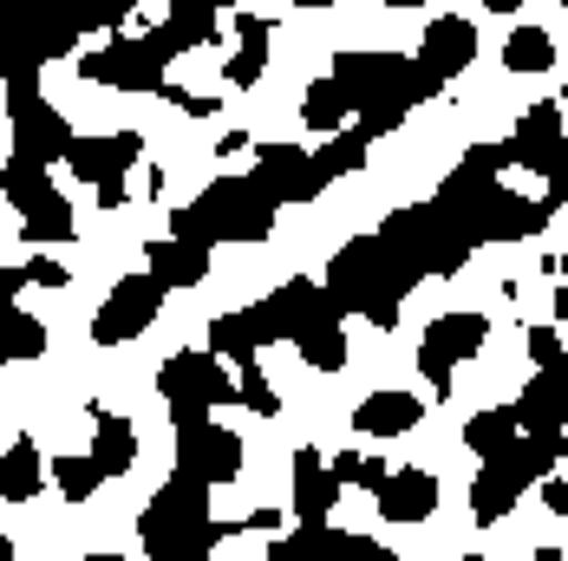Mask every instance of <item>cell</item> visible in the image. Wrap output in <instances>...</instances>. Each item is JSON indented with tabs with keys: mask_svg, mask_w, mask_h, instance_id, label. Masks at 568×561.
<instances>
[{
	"mask_svg": "<svg viewBox=\"0 0 568 561\" xmlns=\"http://www.w3.org/2000/svg\"><path fill=\"white\" fill-rule=\"evenodd\" d=\"M504 170H510V144H470L457 157V170L438 183V196H432V210H445L470 235V248H484V242H529L556 216L542 196L504 190Z\"/></svg>",
	"mask_w": 568,
	"mask_h": 561,
	"instance_id": "1",
	"label": "cell"
},
{
	"mask_svg": "<svg viewBox=\"0 0 568 561\" xmlns=\"http://www.w3.org/2000/svg\"><path fill=\"white\" fill-rule=\"evenodd\" d=\"M242 529H282V516L275 509H255L248 522H216L210 516V490L196 477H183V470L138 516V536H144V555L151 561H210L216 542L223 536H242Z\"/></svg>",
	"mask_w": 568,
	"mask_h": 561,
	"instance_id": "2",
	"label": "cell"
},
{
	"mask_svg": "<svg viewBox=\"0 0 568 561\" xmlns=\"http://www.w3.org/2000/svg\"><path fill=\"white\" fill-rule=\"evenodd\" d=\"M327 79L346 92V105H353V131H359L366 144L393 137L398 124H405V112L432 99L425 79H418V65H412L405 53H341Z\"/></svg>",
	"mask_w": 568,
	"mask_h": 561,
	"instance_id": "3",
	"label": "cell"
},
{
	"mask_svg": "<svg viewBox=\"0 0 568 561\" xmlns=\"http://www.w3.org/2000/svg\"><path fill=\"white\" fill-rule=\"evenodd\" d=\"M321 287L341 300V314H359L366 327L393 334L398 307H405V294L418 287V275L398 262L379 235H353V242L334 248V262H327V280H321Z\"/></svg>",
	"mask_w": 568,
	"mask_h": 561,
	"instance_id": "4",
	"label": "cell"
},
{
	"mask_svg": "<svg viewBox=\"0 0 568 561\" xmlns=\"http://www.w3.org/2000/svg\"><path fill=\"white\" fill-rule=\"evenodd\" d=\"M176 242L216 248V242H268L275 235V203L248 183V176H216L203 196H190L171 216Z\"/></svg>",
	"mask_w": 568,
	"mask_h": 561,
	"instance_id": "5",
	"label": "cell"
},
{
	"mask_svg": "<svg viewBox=\"0 0 568 561\" xmlns=\"http://www.w3.org/2000/svg\"><path fill=\"white\" fill-rule=\"evenodd\" d=\"M373 235H379L418 280H452V275H464V262L477 255L470 235H464L445 210H432V203H405V210H393Z\"/></svg>",
	"mask_w": 568,
	"mask_h": 561,
	"instance_id": "6",
	"label": "cell"
},
{
	"mask_svg": "<svg viewBox=\"0 0 568 561\" xmlns=\"http://www.w3.org/2000/svg\"><path fill=\"white\" fill-rule=\"evenodd\" d=\"M275 300H282L287 314V339H294V353L314 366V373H341L346 366V314L341 300L321 287V280L307 275H287L275 287Z\"/></svg>",
	"mask_w": 568,
	"mask_h": 561,
	"instance_id": "7",
	"label": "cell"
},
{
	"mask_svg": "<svg viewBox=\"0 0 568 561\" xmlns=\"http://www.w3.org/2000/svg\"><path fill=\"white\" fill-rule=\"evenodd\" d=\"M0 190H7V203H13V216H20V235H27V242H72V235H79V216H72V203L53 190L47 164L7 157Z\"/></svg>",
	"mask_w": 568,
	"mask_h": 561,
	"instance_id": "8",
	"label": "cell"
},
{
	"mask_svg": "<svg viewBox=\"0 0 568 561\" xmlns=\"http://www.w3.org/2000/svg\"><path fill=\"white\" fill-rule=\"evenodd\" d=\"M7 79V124H13V157L27 164H53L72 144V124L40 99V72H0Z\"/></svg>",
	"mask_w": 568,
	"mask_h": 561,
	"instance_id": "9",
	"label": "cell"
},
{
	"mask_svg": "<svg viewBox=\"0 0 568 561\" xmlns=\"http://www.w3.org/2000/svg\"><path fill=\"white\" fill-rule=\"evenodd\" d=\"M158 398L171 405V418H210L216 405L235 398V373H229L216 353H171L164 373H158Z\"/></svg>",
	"mask_w": 568,
	"mask_h": 561,
	"instance_id": "10",
	"label": "cell"
},
{
	"mask_svg": "<svg viewBox=\"0 0 568 561\" xmlns=\"http://www.w3.org/2000/svg\"><path fill=\"white\" fill-rule=\"evenodd\" d=\"M144 157V137L138 131H112V137H72L65 144V164L79 170V183H92L99 210H118L124 203V183H131V164Z\"/></svg>",
	"mask_w": 568,
	"mask_h": 561,
	"instance_id": "11",
	"label": "cell"
},
{
	"mask_svg": "<svg viewBox=\"0 0 568 561\" xmlns=\"http://www.w3.org/2000/svg\"><path fill=\"white\" fill-rule=\"evenodd\" d=\"M79 79H92V85H105V92H164V85H171V65L151 53V40L112 33V47L79 53Z\"/></svg>",
	"mask_w": 568,
	"mask_h": 561,
	"instance_id": "12",
	"label": "cell"
},
{
	"mask_svg": "<svg viewBox=\"0 0 568 561\" xmlns=\"http://www.w3.org/2000/svg\"><path fill=\"white\" fill-rule=\"evenodd\" d=\"M484 339H490V320L484 314H438L432 327H425V339H418V373L432 379V392H452V373L464 366V359H477L484 353Z\"/></svg>",
	"mask_w": 568,
	"mask_h": 561,
	"instance_id": "13",
	"label": "cell"
},
{
	"mask_svg": "<svg viewBox=\"0 0 568 561\" xmlns=\"http://www.w3.org/2000/svg\"><path fill=\"white\" fill-rule=\"evenodd\" d=\"M176 470L196 477L203 490L235 483V470H242V438H235L229 425H216V418H183V425H176Z\"/></svg>",
	"mask_w": 568,
	"mask_h": 561,
	"instance_id": "14",
	"label": "cell"
},
{
	"mask_svg": "<svg viewBox=\"0 0 568 561\" xmlns=\"http://www.w3.org/2000/svg\"><path fill=\"white\" fill-rule=\"evenodd\" d=\"M158 307H164V280L151 275V268H144V275H124L112 294H105V307L92 314V339H99V346H124V339H138L158 320Z\"/></svg>",
	"mask_w": 568,
	"mask_h": 561,
	"instance_id": "15",
	"label": "cell"
},
{
	"mask_svg": "<svg viewBox=\"0 0 568 561\" xmlns=\"http://www.w3.org/2000/svg\"><path fill=\"white\" fill-rule=\"evenodd\" d=\"M529 483H536V470H529L523 438H516L504 457H484V463H477V483H470V522H477V529H497V522L523 503Z\"/></svg>",
	"mask_w": 568,
	"mask_h": 561,
	"instance_id": "16",
	"label": "cell"
},
{
	"mask_svg": "<svg viewBox=\"0 0 568 561\" xmlns=\"http://www.w3.org/2000/svg\"><path fill=\"white\" fill-rule=\"evenodd\" d=\"M470 59H477V27L464 20V13H438L432 27H425V40H418V79H425V92L438 99L452 79L470 72Z\"/></svg>",
	"mask_w": 568,
	"mask_h": 561,
	"instance_id": "17",
	"label": "cell"
},
{
	"mask_svg": "<svg viewBox=\"0 0 568 561\" xmlns=\"http://www.w3.org/2000/svg\"><path fill=\"white\" fill-rule=\"evenodd\" d=\"M268 339H287V314H282L275 294L255 300V307H229V314L210 320V353H216V359H235V366H248Z\"/></svg>",
	"mask_w": 568,
	"mask_h": 561,
	"instance_id": "18",
	"label": "cell"
},
{
	"mask_svg": "<svg viewBox=\"0 0 568 561\" xmlns=\"http://www.w3.org/2000/svg\"><path fill=\"white\" fill-rule=\"evenodd\" d=\"M268 561H398L379 536H353L334 522H314V529H294L268 542Z\"/></svg>",
	"mask_w": 568,
	"mask_h": 561,
	"instance_id": "19",
	"label": "cell"
},
{
	"mask_svg": "<svg viewBox=\"0 0 568 561\" xmlns=\"http://www.w3.org/2000/svg\"><path fill=\"white\" fill-rule=\"evenodd\" d=\"M248 183H255L275 210H282V203H314V196L327 190V183L314 176V151H301V144H262Z\"/></svg>",
	"mask_w": 568,
	"mask_h": 561,
	"instance_id": "20",
	"label": "cell"
},
{
	"mask_svg": "<svg viewBox=\"0 0 568 561\" xmlns=\"http://www.w3.org/2000/svg\"><path fill=\"white\" fill-rule=\"evenodd\" d=\"M568 151V131H562V105H529L516 118V137H510V164H523L529 176L549 183L556 157Z\"/></svg>",
	"mask_w": 568,
	"mask_h": 561,
	"instance_id": "21",
	"label": "cell"
},
{
	"mask_svg": "<svg viewBox=\"0 0 568 561\" xmlns=\"http://www.w3.org/2000/svg\"><path fill=\"white\" fill-rule=\"evenodd\" d=\"M27 280H33L27 268H0V366H7V359H40V353H47V327H40L33 314L13 307Z\"/></svg>",
	"mask_w": 568,
	"mask_h": 561,
	"instance_id": "22",
	"label": "cell"
},
{
	"mask_svg": "<svg viewBox=\"0 0 568 561\" xmlns=\"http://www.w3.org/2000/svg\"><path fill=\"white\" fill-rule=\"evenodd\" d=\"M438 497H445V483L432 477V470H393L379 490H373V503L386 522H432L438 516Z\"/></svg>",
	"mask_w": 568,
	"mask_h": 561,
	"instance_id": "23",
	"label": "cell"
},
{
	"mask_svg": "<svg viewBox=\"0 0 568 561\" xmlns=\"http://www.w3.org/2000/svg\"><path fill=\"white\" fill-rule=\"evenodd\" d=\"M341 503V483H334V470H327V457L321 450H294V516H301V529H314V522H327Z\"/></svg>",
	"mask_w": 568,
	"mask_h": 561,
	"instance_id": "24",
	"label": "cell"
},
{
	"mask_svg": "<svg viewBox=\"0 0 568 561\" xmlns=\"http://www.w3.org/2000/svg\"><path fill=\"white\" fill-rule=\"evenodd\" d=\"M216 27H223V20H216V7H164V20H158L144 40H151V53L171 65V59L190 53V47H210V40H216Z\"/></svg>",
	"mask_w": 568,
	"mask_h": 561,
	"instance_id": "25",
	"label": "cell"
},
{
	"mask_svg": "<svg viewBox=\"0 0 568 561\" xmlns=\"http://www.w3.org/2000/svg\"><path fill=\"white\" fill-rule=\"evenodd\" d=\"M516 425L523 431H568V366L536 373L516 398Z\"/></svg>",
	"mask_w": 568,
	"mask_h": 561,
	"instance_id": "26",
	"label": "cell"
},
{
	"mask_svg": "<svg viewBox=\"0 0 568 561\" xmlns=\"http://www.w3.org/2000/svg\"><path fill=\"white\" fill-rule=\"evenodd\" d=\"M418 418H425V398L393 392V386L353 405V431H366V438H405V431H418Z\"/></svg>",
	"mask_w": 568,
	"mask_h": 561,
	"instance_id": "27",
	"label": "cell"
},
{
	"mask_svg": "<svg viewBox=\"0 0 568 561\" xmlns=\"http://www.w3.org/2000/svg\"><path fill=\"white\" fill-rule=\"evenodd\" d=\"M235 33H242V47L229 53L223 79L235 92H255L262 72H268V33H275V20H268V13H235Z\"/></svg>",
	"mask_w": 568,
	"mask_h": 561,
	"instance_id": "28",
	"label": "cell"
},
{
	"mask_svg": "<svg viewBox=\"0 0 568 561\" xmlns=\"http://www.w3.org/2000/svg\"><path fill=\"white\" fill-rule=\"evenodd\" d=\"M144 268L164 280V294H171V287H203V280H210V248H196V242H176V235H164V242H151Z\"/></svg>",
	"mask_w": 568,
	"mask_h": 561,
	"instance_id": "29",
	"label": "cell"
},
{
	"mask_svg": "<svg viewBox=\"0 0 568 561\" xmlns=\"http://www.w3.org/2000/svg\"><path fill=\"white\" fill-rule=\"evenodd\" d=\"M40 477H47V463H40V445L33 438H13V445L0 450V503L40 497Z\"/></svg>",
	"mask_w": 568,
	"mask_h": 561,
	"instance_id": "30",
	"label": "cell"
},
{
	"mask_svg": "<svg viewBox=\"0 0 568 561\" xmlns=\"http://www.w3.org/2000/svg\"><path fill=\"white\" fill-rule=\"evenodd\" d=\"M92 463H99L105 477H124V470L138 463V425H131V418H112V411H99V431H92Z\"/></svg>",
	"mask_w": 568,
	"mask_h": 561,
	"instance_id": "31",
	"label": "cell"
},
{
	"mask_svg": "<svg viewBox=\"0 0 568 561\" xmlns=\"http://www.w3.org/2000/svg\"><path fill=\"white\" fill-rule=\"evenodd\" d=\"M516 438H523V425H516V405H490V411H477V418L464 425V445L477 450V463H484V457H504Z\"/></svg>",
	"mask_w": 568,
	"mask_h": 561,
	"instance_id": "32",
	"label": "cell"
},
{
	"mask_svg": "<svg viewBox=\"0 0 568 561\" xmlns=\"http://www.w3.org/2000/svg\"><path fill=\"white\" fill-rule=\"evenodd\" d=\"M301 118H307L321 137H341V131H353V105H346V92L334 85V79H314V85L301 92Z\"/></svg>",
	"mask_w": 568,
	"mask_h": 561,
	"instance_id": "33",
	"label": "cell"
},
{
	"mask_svg": "<svg viewBox=\"0 0 568 561\" xmlns=\"http://www.w3.org/2000/svg\"><path fill=\"white\" fill-rule=\"evenodd\" d=\"M366 151H373V144H366L359 131H341V137H327V144L314 151V176H321V183H341L353 170H366Z\"/></svg>",
	"mask_w": 568,
	"mask_h": 561,
	"instance_id": "34",
	"label": "cell"
},
{
	"mask_svg": "<svg viewBox=\"0 0 568 561\" xmlns=\"http://www.w3.org/2000/svg\"><path fill=\"white\" fill-rule=\"evenodd\" d=\"M504 65L510 72H549L556 65V40L542 27H516L510 40H504Z\"/></svg>",
	"mask_w": 568,
	"mask_h": 561,
	"instance_id": "35",
	"label": "cell"
},
{
	"mask_svg": "<svg viewBox=\"0 0 568 561\" xmlns=\"http://www.w3.org/2000/svg\"><path fill=\"white\" fill-rule=\"evenodd\" d=\"M53 483H59V497H72V503H85L99 483H105V470L92 463V457H59L53 463Z\"/></svg>",
	"mask_w": 568,
	"mask_h": 561,
	"instance_id": "36",
	"label": "cell"
},
{
	"mask_svg": "<svg viewBox=\"0 0 568 561\" xmlns=\"http://www.w3.org/2000/svg\"><path fill=\"white\" fill-rule=\"evenodd\" d=\"M235 398H242V405H248V411H255V418H275V411H282V392H275V386H268V373H262V366H255V359H248V366H242V379H235Z\"/></svg>",
	"mask_w": 568,
	"mask_h": 561,
	"instance_id": "37",
	"label": "cell"
},
{
	"mask_svg": "<svg viewBox=\"0 0 568 561\" xmlns=\"http://www.w3.org/2000/svg\"><path fill=\"white\" fill-rule=\"evenodd\" d=\"M529 366L536 373H549V366H568V353H562V334L542 320V327H529Z\"/></svg>",
	"mask_w": 568,
	"mask_h": 561,
	"instance_id": "38",
	"label": "cell"
},
{
	"mask_svg": "<svg viewBox=\"0 0 568 561\" xmlns=\"http://www.w3.org/2000/svg\"><path fill=\"white\" fill-rule=\"evenodd\" d=\"M27 275H33V287H65V280H72L53 255H33V262H27Z\"/></svg>",
	"mask_w": 568,
	"mask_h": 561,
	"instance_id": "39",
	"label": "cell"
},
{
	"mask_svg": "<svg viewBox=\"0 0 568 561\" xmlns=\"http://www.w3.org/2000/svg\"><path fill=\"white\" fill-rule=\"evenodd\" d=\"M542 203H549V210H562V203H568V151L556 157V170H549V183H542Z\"/></svg>",
	"mask_w": 568,
	"mask_h": 561,
	"instance_id": "40",
	"label": "cell"
},
{
	"mask_svg": "<svg viewBox=\"0 0 568 561\" xmlns=\"http://www.w3.org/2000/svg\"><path fill=\"white\" fill-rule=\"evenodd\" d=\"M542 503H549V509L568 522V483H562V477H549V483H542Z\"/></svg>",
	"mask_w": 568,
	"mask_h": 561,
	"instance_id": "41",
	"label": "cell"
},
{
	"mask_svg": "<svg viewBox=\"0 0 568 561\" xmlns=\"http://www.w3.org/2000/svg\"><path fill=\"white\" fill-rule=\"evenodd\" d=\"M556 275H562V287H556V320H562V327H568V255H562V262H556Z\"/></svg>",
	"mask_w": 568,
	"mask_h": 561,
	"instance_id": "42",
	"label": "cell"
},
{
	"mask_svg": "<svg viewBox=\"0 0 568 561\" xmlns=\"http://www.w3.org/2000/svg\"><path fill=\"white\" fill-rule=\"evenodd\" d=\"M536 561H562V549H556V542H542V549H536Z\"/></svg>",
	"mask_w": 568,
	"mask_h": 561,
	"instance_id": "43",
	"label": "cell"
},
{
	"mask_svg": "<svg viewBox=\"0 0 568 561\" xmlns=\"http://www.w3.org/2000/svg\"><path fill=\"white\" fill-rule=\"evenodd\" d=\"M0 561H20V555H13V542H7V536H0Z\"/></svg>",
	"mask_w": 568,
	"mask_h": 561,
	"instance_id": "44",
	"label": "cell"
},
{
	"mask_svg": "<svg viewBox=\"0 0 568 561\" xmlns=\"http://www.w3.org/2000/svg\"><path fill=\"white\" fill-rule=\"evenodd\" d=\"M79 561H124V555H105V549H99V555H79Z\"/></svg>",
	"mask_w": 568,
	"mask_h": 561,
	"instance_id": "45",
	"label": "cell"
},
{
	"mask_svg": "<svg viewBox=\"0 0 568 561\" xmlns=\"http://www.w3.org/2000/svg\"><path fill=\"white\" fill-rule=\"evenodd\" d=\"M457 561H484V555H457Z\"/></svg>",
	"mask_w": 568,
	"mask_h": 561,
	"instance_id": "46",
	"label": "cell"
},
{
	"mask_svg": "<svg viewBox=\"0 0 568 561\" xmlns=\"http://www.w3.org/2000/svg\"><path fill=\"white\" fill-rule=\"evenodd\" d=\"M562 99H568V92H562Z\"/></svg>",
	"mask_w": 568,
	"mask_h": 561,
	"instance_id": "47",
	"label": "cell"
}]
</instances>
